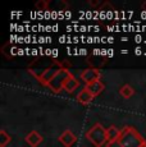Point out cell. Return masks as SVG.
I'll list each match as a JSON object with an SVG mask.
<instances>
[{
    "mask_svg": "<svg viewBox=\"0 0 146 147\" xmlns=\"http://www.w3.org/2000/svg\"><path fill=\"white\" fill-rule=\"evenodd\" d=\"M92 100H94V95H92L86 87H83V88L77 94V101L80 104L87 105V104H90Z\"/></svg>",
    "mask_w": 146,
    "mask_h": 147,
    "instance_id": "cell-8",
    "label": "cell"
},
{
    "mask_svg": "<svg viewBox=\"0 0 146 147\" xmlns=\"http://www.w3.org/2000/svg\"><path fill=\"white\" fill-rule=\"evenodd\" d=\"M47 5H49V1H46V0H39V1L36 3V9L37 10H46Z\"/></svg>",
    "mask_w": 146,
    "mask_h": 147,
    "instance_id": "cell-14",
    "label": "cell"
},
{
    "mask_svg": "<svg viewBox=\"0 0 146 147\" xmlns=\"http://www.w3.org/2000/svg\"><path fill=\"white\" fill-rule=\"evenodd\" d=\"M71 76H72V73L69 72V69H59V72L55 74V77L51 80V82L49 83L47 87H49L53 92L58 94V92H60L62 90H64L67 81L69 80Z\"/></svg>",
    "mask_w": 146,
    "mask_h": 147,
    "instance_id": "cell-3",
    "label": "cell"
},
{
    "mask_svg": "<svg viewBox=\"0 0 146 147\" xmlns=\"http://www.w3.org/2000/svg\"><path fill=\"white\" fill-rule=\"evenodd\" d=\"M108 129V143H113L117 142L119 140V136H120V131L114 125H110Z\"/></svg>",
    "mask_w": 146,
    "mask_h": 147,
    "instance_id": "cell-10",
    "label": "cell"
},
{
    "mask_svg": "<svg viewBox=\"0 0 146 147\" xmlns=\"http://www.w3.org/2000/svg\"><path fill=\"white\" fill-rule=\"evenodd\" d=\"M100 77H101V72L97 68H87V69L82 70L80 74V78L86 84H91L96 81H100Z\"/></svg>",
    "mask_w": 146,
    "mask_h": 147,
    "instance_id": "cell-4",
    "label": "cell"
},
{
    "mask_svg": "<svg viewBox=\"0 0 146 147\" xmlns=\"http://www.w3.org/2000/svg\"><path fill=\"white\" fill-rule=\"evenodd\" d=\"M106 147H123V146L117 141V142H113V143H108V145H106Z\"/></svg>",
    "mask_w": 146,
    "mask_h": 147,
    "instance_id": "cell-15",
    "label": "cell"
},
{
    "mask_svg": "<svg viewBox=\"0 0 146 147\" xmlns=\"http://www.w3.org/2000/svg\"><path fill=\"white\" fill-rule=\"evenodd\" d=\"M58 140H59V142H60L63 146H66V147H72L76 142H77V136L73 133L72 131L67 129V131H64L63 133L59 136Z\"/></svg>",
    "mask_w": 146,
    "mask_h": 147,
    "instance_id": "cell-6",
    "label": "cell"
},
{
    "mask_svg": "<svg viewBox=\"0 0 146 147\" xmlns=\"http://www.w3.org/2000/svg\"><path fill=\"white\" fill-rule=\"evenodd\" d=\"M89 4H90V5H92V7H96V5L99 4V1H92V0H90Z\"/></svg>",
    "mask_w": 146,
    "mask_h": 147,
    "instance_id": "cell-16",
    "label": "cell"
},
{
    "mask_svg": "<svg viewBox=\"0 0 146 147\" xmlns=\"http://www.w3.org/2000/svg\"><path fill=\"white\" fill-rule=\"evenodd\" d=\"M59 69H62L58 65V61L55 60L54 63H53V65H50V67H47L46 69L44 70V73H43V76L40 77V83L41 84H44V86H49V83L51 82V80L55 77V74L59 72Z\"/></svg>",
    "mask_w": 146,
    "mask_h": 147,
    "instance_id": "cell-5",
    "label": "cell"
},
{
    "mask_svg": "<svg viewBox=\"0 0 146 147\" xmlns=\"http://www.w3.org/2000/svg\"><path fill=\"white\" fill-rule=\"evenodd\" d=\"M12 141V137L7 133L5 129H0V147H5L8 146Z\"/></svg>",
    "mask_w": 146,
    "mask_h": 147,
    "instance_id": "cell-13",
    "label": "cell"
},
{
    "mask_svg": "<svg viewBox=\"0 0 146 147\" xmlns=\"http://www.w3.org/2000/svg\"><path fill=\"white\" fill-rule=\"evenodd\" d=\"M118 142L123 147H142L146 143V140L133 127L127 125L120 131Z\"/></svg>",
    "mask_w": 146,
    "mask_h": 147,
    "instance_id": "cell-1",
    "label": "cell"
},
{
    "mask_svg": "<svg viewBox=\"0 0 146 147\" xmlns=\"http://www.w3.org/2000/svg\"><path fill=\"white\" fill-rule=\"evenodd\" d=\"M86 138L95 147H101L108 145V129L104 128L103 124L96 123L92 128H90L86 133Z\"/></svg>",
    "mask_w": 146,
    "mask_h": 147,
    "instance_id": "cell-2",
    "label": "cell"
},
{
    "mask_svg": "<svg viewBox=\"0 0 146 147\" xmlns=\"http://www.w3.org/2000/svg\"><path fill=\"white\" fill-rule=\"evenodd\" d=\"M24 140H26V142L28 143L31 147H37L43 143L44 137L39 133L37 131H31L30 133H27V136L24 137Z\"/></svg>",
    "mask_w": 146,
    "mask_h": 147,
    "instance_id": "cell-7",
    "label": "cell"
},
{
    "mask_svg": "<svg viewBox=\"0 0 146 147\" xmlns=\"http://www.w3.org/2000/svg\"><path fill=\"white\" fill-rule=\"evenodd\" d=\"M119 94H120V96H123L124 98H130V97H132V96H133L135 90L132 88L130 84H124V86L120 87Z\"/></svg>",
    "mask_w": 146,
    "mask_h": 147,
    "instance_id": "cell-12",
    "label": "cell"
},
{
    "mask_svg": "<svg viewBox=\"0 0 146 147\" xmlns=\"http://www.w3.org/2000/svg\"><path fill=\"white\" fill-rule=\"evenodd\" d=\"M86 88H87L89 91L94 95V97H96L97 95H100L104 91L105 86H104V83L101 81H96V82H94V83H91V84H86Z\"/></svg>",
    "mask_w": 146,
    "mask_h": 147,
    "instance_id": "cell-9",
    "label": "cell"
},
{
    "mask_svg": "<svg viewBox=\"0 0 146 147\" xmlns=\"http://www.w3.org/2000/svg\"><path fill=\"white\" fill-rule=\"evenodd\" d=\"M142 147H146V143H145V145H144V146H142Z\"/></svg>",
    "mask_w": 146,
    "mask_h": 147,
    "instance_id": "cell-17",
    "label": "cell"
},
{
    "mask_svg": "<svg viewBox=\"0 0 146 147\" xmlns=\"http://www.w3.org/2000/svg\"><path fill=\"white\" fill-rule=\"evenodd\" d=\"M78 84H80V82H78V81H77V78H76L72 74L71 77H69V80L67 81V83H66V87H64V90H66L67 92H71V94H72V92L74 91V90L78 87Z\"/></svg>",
    "mask_w": 146,
    "mask_h": 147,
    "instance_id": "cell-11",
    "label": "cell"
}]
</instances>
